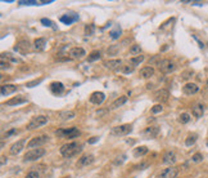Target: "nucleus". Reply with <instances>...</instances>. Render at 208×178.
<instances>
[{
    "mask_svg": "<svg viewBox=\"0 0 208 178\" xmlns=\"http://www.w3.org/2000/svg\"><path fill=\"white\" fill-rule=\"evenodd\" d=\"M76 116V114L75 111H62L59 112V119L63 120V122H66V120H71V119H73Z\"/></svg>",
    "mask_w": 208,
    "mask_h": 178,
    "instance_id": "a878e982",
    "label": "nucleus"
},
{
    "mask_svg": "<svg viewBox=\"0 0 208 178\" xmlns=\"http://www.w3.org/2000/svg\"><path fill=\"white\" fill-rule=\"evenodd\" d=\"M148 152V148L145 146H140L138 148H135L134 150V156L135 158H139V156H143V155H145Z\"/></svg>",
    "mask_w": 208,
    "mask_h": 178,
    "instance_id": "cd10ccee",
    "label": "nucleus"
},
{
    "mask_svg": "<svg viewBox=\"0 0 208 178\" xmlns=\"http://www.w3.org/2000/svg\"><path fill=\"white\" fill-rule=\"evenodd\" d=\"M193 75H194V72H193V71H186V72H182V74H181V79H182V80L190 79Z\"/></svg>",
    "mask_w": 208,
    "mask_h": 178,
    "instance_id": "a19ab883",
    "label": "nucleus"
},
{
    "mask_svg": "<svg viewBox=\"0 0 208 178\" xmlns=\"http://www.w3.org/2000/svg\"><path fill=\"white\" fill-rule=\"evenodd\" d=\"M48 123V118L44 115H39V116H33L30 123L27 124V129L28 130H32V129H36V128H40L42 125H45Z\"/></svg>",
    "mask_w": 208,
    "mask_h": 178,
    "instance_id": "7ed1b4c3",
    "label": "nucleus"
},
{
    "mask_svg": "<svg viewBox=\"0 0 208 178\" xmlns=\"http://www.w3.org/2000/svg\"><path fill=\"white\" fill-rule=\"evenodd\" d=\"M9 66H10V63H9V62H5V60L2 58V68H3V70L9 68Z\"/></svg>",
    "mask_w": 208,
    "mask_h": 178,
    "instance_id": "c03bdc74",
    "label": "nucleus"
},
{
    "mask_svg": "<svg viewBox=\"0 0 208 178\" xmlns=\"http://www.w3.org/2000/svg\"><path fill=\"white\" fill-rule=\"evenodd\" d=\"M27 102V98L23 97V96H17V97H13L9 101H6L5 105L6 106H16V105H22V103H26Z\"/></svg>",
    "mask_w": 208,
    "mask_h": 178,
    "instance_id": "a211bd4d",
    "label": "nucleus"
},
{
    "mask_svg": "<svg viewBox=\"0 0 208 178\" xmlns=\"http://www.w3.org/2000/svg\"><path fill=\"white\" fill-rule=\"evenodd\" d=\"M94 161V156L92 155H84L81 159H78V161H77V168H84V167H88V165H90L91 163Z\"/></svg>",
    "mask_w": 208,
    "mask_h": 178,
    "instance_id": "4468645a",
    "label": "nucleus"
},
{
    "mask_svg": "<svg viewBox=\"0 0 208 178\" xmlns=\"http://www.w3.org/2000/svg\"><path fill=\"white\" fill-rule=\"evenodd\" d=\"M16 132H17L16 129H12V130H9L8 133H6V134H5V137H9V136H12V134H14V133H16Z\"/></svg>",
    "mask_w": 208,
    "mask_h": 178,
    "instance_id": "8fccbe9b",
    "label": "nucleus"
},
{
    "mask_svg": "<svg viewBox=\"0 0 208 178\" xmlns=\"http://www.w3.org/2000/svg\"><path fill=\"white\" fill-rule=\"evenodd\" d=\"M157 66H158V70L163 74H170L176 68L175 62H172L171 60H162L157 63Z\"/></svg>",
    "mask_w": 208,
    "mask_h": 178,
    "instance_id": "39448f33",
    "label": "nucleus"
},
{
    "mask_svg": "<svg viewBox=\"0 0 208 178\" xmlns=\"http://www.w3.org/2000/svg\"><path fill=\"white\" fill-rule=\"evenodd\" d=\"M191 112L195 118H202L203 114H204V106L202 103H195L191 107Z\"/></svg>",
    "mask_w": 208,
    "mask_h": 178,
    "instance_id": "aec40b11",
    "label": "nucleus"
},
{
    "mask_svg": "<svg viewBox=\"0 0 208 178\" xmlns=\"http://www.w3.org/2000/svg\"><path fill=\"white\" fill-rule=\"evenodd\" d=\"M104 99H105V94L103 92H94V93L90 96V102L94 105H102Z\"/></svg>",
    "mask_w": 208,
    "mask_h": 178,
    "instance_id": "f8f14e48",
    "label": "nucleus"
},
{
    "mask_svg": "<svg viewBox=\"0 0 208 178\" xmlns=\"http://www.w3.org/2000/svg\"><path fill=\"white\" fill-rule=\"evenodd\" d=\"M41 83V79L40 80H33V81H31V83H27V87H33V85H37V84H40Z\"/></svg>",
    "mask_w": 208,
    "mask_h": 178,
    "instance_id": "a18cd8bd",
    "label": "nucleus"
},
{
    "mask_svg": "<svg viewBox=\"0 0 208 178\" xmlns=\"http://www.w3.org/2000/svg\"><path fill=\"white\" fill-rule=\"evenodd\" d=\"M17 90V87L16 85H13V84H4L3 87H2V96H9L12 93H14V92Z\"/></svg>",
    "mask_w": 208,
    "mask_h": 178,
    "instance_id": "5701e85b",
    "label": "nucleus"
},
{
    "mask_svg": "<svg viewBox=\"0 0 208 178\" xmlns=\"http://www.w3.org/2000/svg\"><path fill=\"white\" fill-rule=\"evenodd\" d=\"M25 178H40V174H39V172H36V170H31L30 173H27V176Z\"/></svg>",
    "mask_w": 208,
    "mask_h": 178,
    "instance_id": "58836bf2",
    "label": "nucleus"
},
{
    "mask_svg": "<svg viewBox=\"0 0 208 178\" xmlns=\"http://www.w3.org/2000/svg\"><path fill=\"white\" fill-rule=\"evenodd\" d=\"M45 45H46V40L44 38H39L33 41V47L36 51H42V49L45 48Z\"/></svg>",
    "mask_w": 208,
    "mask_h": 178,
    "instance_id": "bb28decb",
    "label": "nucleus"
},
{
    "mask_svg": "<svg viewBox=\"0 0 208 178\" xmlns=\"http://www.w3.org/2000/svg\"><path fill=\"white\" fill-rule=\"evenodd\" d=\"M2 58H8V60L12 61V62H18V60L14 58V57H12L10 53H2Z\"/></svg>",
    "mask_w": 208,
    "mask_h": 178,
    "instance_id": "ea45409f",
    "label": "nucleus"
},
{
    "mask_svg": "<svg viewBox=\"0 0 208 178\" xmlns=\"http://www.w3.org/2000/svg\"><path fill=\"white\" fill-rule=\"evenodd\" d=\"M78 19V14H75V13H67L64 14V16L61 17V22L64 23V25H71L72 22Z\"/></svg>",
    "mask_w": 208,
    "mask_h": 178,
    "instance_id": "dca6fc26",
    "label": "nucleus"
},
{
    "mask_svg": "<svg viewBox=\"0 0 208 178\" xmlns=\"http://www.w3.org/2000/svg\"><path fill=\"white\" fill-rule=\"evenodd\" d=\"M191 160L194 161V163H200V161L203 160V155L200 154V152H197V154H194V155L191 156Z\"/></svg>",
    "mask_w": 208,
    "mask_h": 178,
    "instance_id": "f704fd0d",
    "label": "nucleus"
},
{
    "mask_svg": "<svg viewBox=\"0 0 208 178\" xmlns=\"http://www.w3.org/2000/svg\"><path fill=\"white\" fill-rule=\"evenodd\" d=\"M134 71V66H128V65H126V66H122L121 67V72H124V74H131Z\"/></svg>",
    "mask_w": 208,
    "mask_h": 178,
    "instance_id": "c9c22d12",
    "label": "nucleus"
},
{
    "mask_svg": "<svg viewBox=\"0 0 208 178\" xmlns=\"http://www.w3.org/2000/svg\"><path fill=\"white\" fill-rule=\"evenodd\" d=\"M25 143H26L25 139H19L18 142H16V143H13V145L10 146V150H9L10 155H17V154H19L21 151L23 150Z\"/></svg>",
    "mask_w": 208,
    "mask_h": 178,
    "instance_id": "ddd939ff",
    "label": "nucleus"
},
{
    "mask_svg": "<svg viewBox=\"0 0 208 178\" xmlns=\"http://www.w3.org/2000/svg\"><path fill=\"white\" fill-rule=\"evenodd\" d=\"M30 49H31V44L28 40H21L14 45V51L19 54H26L27 52H30Z\"/></svg>",
    "mask_w": 208,
    "mask_h": 178,
    "instance_id": "6e6552de",
    "label": "nucleus"
},
{
    "mask_svg": "<svg viewBox=\"0 0 208 178\" xmlns=\"http://www.w3.org/2000/svg\"><path fill=\"white\" fill-rule=\"evenodd\" d=\"M158 57H159V56H154L152 60H149V65H150V63H154L157 60H158Z\"/></svg>",
    "mask_w": 208,
    "mask_h": 178,
    "instance_id": "09e8293b",
    "label": "nucleus"
},
{
    "mask_svg": "<svg viewBox=\"0 0 208 178\" xmlns=\"http://www.w3.org/2000/svg\"><path fill=\"white\" fill-rule=\"evenodd\" d=\"M85 54H86V52H85L84 48L76 47V48H72V49L69 51V56L72 57V58H82Z\"/></svg>",
    "mask_w": 208,
    "mask_h": 178,
    "instance_id": "412c9836",
    "label": "nucleus"
},
{
    "mask_svg": "<svg viewBox=\"0 0 208 178\" xmlns=\"http://www.w3.org/2000/svg\"><path fill=\"white\" fill-rule=\"evenodd\" d=\"M99 58H100V52L94 51V52H91V53L89 54L88 61H89V62H92V61H96V60H99Z\"/></svg>",
    "mask_w": 208,
    "mask_h": 178,
    "instance_id": "2f4dec72",
    "label": "nucleus"
},
{
    "mask_svg": "<svg viewBox=\"0 0 208 178\" xmlns=\"http://www.w3.org/2000/svg\"><path fill=\"white\" fill-rule=\"evenodd\" d=\"M206 87H207V89H208V80H207V83H206Z\"/></svg>",
    "mask_w": 208,
    "mask_h": 178,
    "instance_id": "603ef678",
    "label": "nucleus"
},
{
    "mask_svg": "<svg viewBox=\"0 0 208 178\" xmlns=\"http://www.w3.org/2000/svg\"><path fill=\"white\" fill-rule=\"evenodd\" d=\"M163 111V107H162V105H155L152 107V112L153 114H158V112H162Z\"/></svg>",
    "mask_w": 208,
    "mask_h": 178,
    "instance_id": "79ce46f5",
    "label": "nucleus"
},
{
    "mask_svg": "<svg viewBox=\"0 0 208 178\" xmlns=\"http://www.w3.org/2000/svg\"><path fill=\"white\" fill-rule=\"evenodd\" d=\"M195 141H197V134H190V136H188V138L185 139V145L186 146H193L195 143Z\"/></svg>",
    "mask_w": 208,
    "mask_h": 178,
    "instance_id": "c756f323",
    "label": "nucleus"
},
{
    "mask_svg": "<svg viewBox=\"0 0 208 178\" xmlns=\"http://www.w3.org/2000/svg\"><path fill=\"white\" fill-rule=\"evenodd\" d=\"M18 4H21V5H33V4H39V2H32V0H28V2H18Z\"/></svg>",
    "mask_w": 208,
    "mask_h": 178,
    "instance_id": "37998d69",
    "label": "nucleus"
},
{
    "mask_svg": "<svg viewBox=\"0 0 208 178\" xmlns=\"http://www.w3.org/2000/svg\"><path fill=\"white\" fill-rule=\"evenodd\" d=\"M132 130V126L130 124H122V125H118V126H114L113 129H112V134L113 136H126V134H128Z\"/></svg>",
    "mask_w": 208,
    "mask_h": 178,
    "instance_id": "0eeeda50",
    "label": "nucleus"
},
{
    "mask_svg": "<svg viewBox=\"0 0 208 178\" xmlns=\"http://www.w3.org/2000/svg\"><path fill=\"white\" fill-rule=\"evenodd\" d=\"M49 141V137L48 136H39V137H33L30 142H28V145H27V147L28 148H39V147H41L42 145H45L46 142Z\"/></svg>",
    "mask_w": 208,
    "mask_h": 178,
    "instance_id": "423d86ee",
    "label": "nucleus"
},
{
    "mask_svg": "<svg viewBox=\"0 0 208 178\" xmlns=\"http://www.w3.org/2000/svg\"><path fill=\"white\" fill-rule=\"evenodd\" d=\"M49 89H50V92H52L53 94L59 96V94H62L63 92H64V85L62 83H59V81H53L52 84H50Z\"/></svg>",
    "mask_w": 208,
    "mask_h": 178,
    "instance_id": "9b49d317",
    "label": "nucleus"
},
{
    "mask_svg": "<svg viewBox=\"0 0 208 178\" xmlns=\"http://www.w3.org/2000/svg\"><path fill=\"white\" fill-rule=\"evenodd\" d=\"M182 90H184V93H185V94L191 96V94H195V93H198L199 87H198L197 84H194V83H188V84H185V85H184Z\"/></svg>",
    "mask_w": 208,
    "mask_h": 178,
    "instance_id": "2eb2a0df",
    "label": "nucleus"
},
{
    "mask_svg": "<svg viewBox=\"0 0 208 178\" xmlns=\"http://www.w3.org/2000/svg\"><path fill=\"white\" fill-rule=\"evenodd\" d=\"M207 146H208V141H207Z\"/></svg>",
    "mask_w": 208,
    "mask_h": 178,
    "instance_id": "864d4df0",
    "label": "nucleus"
},
{
    "mask_svg": "<svg viewBox=\"0 0 208 178\" xmlns=\"http://www.w3.org/2000/svg\"><path fill=\"white\" fill-rule=\"evenodd\" d=\"M158 133H159V128L158 126H149L144 132H143V136H145L148 138H154V137L158 136Z\"/></svg>",
    "mask_w": 208,
    "mask_h": 178,
    "instance_id": "f3484780",
    "label": "nucleus"
},
{
    "mask_svg": "<svg viewBox=\"0 0 208 178\" xmlns=\"http://www.w3.org/2000/svg\"><path fill=\"white\" fill-rule=\"evenodd\" d=\"M98 137H92V138H90L89 139V143H95V142H98Z\"/></svg>",
    "mask_w": 208,
    "mask_h": 178,
    "instance_id": "de8ad7c7",
    "label": "nucleus"
},
{
    "mask_svg": "<svg viewBox=\"0 0 208 178\" xmlns=\"http://www.w3.org/2000/svg\"><path fill=\"white\" fill-rule=\"evenodd\" d=\"M0 159H2V165H4V164H5V159H6V158H5V156H2Z\"/></svg>",
    "mask_w": 208,
    "mask_h": 178,
    "instance_id": "3c124183",
    "label": "nucleus"
},
{
    "mask_svg": "<svg viewBox=\"0 0 208 178\" xmlns=\"http://www.w3.org/2000/svg\"><path fill=\"white\" fill-rule=\"evenodd\" d=\"M127 102V97L126 96H122V97H120V98H117L116 101H114L112 105H111V110H114V109H118V107H121L122 105H125Z\"/></svg>",
    "mask_w": 208,
    "mask_h": 178,
    "instance_id": "393cba45",
    "label": "nucleus"
},
{
    "mask_svg": "<svg viewBox=\"0 0 208 178\" xmlns=\"http://www.w3.org/2000/svg\"><path fill=\"white\" fill-rule=\"evenodd\" d=\"M81 150L82 147L77 142H69V143H66L61 147V154L64 158H72V156L77 155L78 152H81Z\"/></svg>",
    "mask_w": 208,
    "mask_h": 178,
    "instance_id": "f257e3e1",
    "label": "nucleus"
},
{
    "mask_svg": "<svg viewBox=\"0 0 208 178\" xmlns=\"http://www.w3.org/2000/svg\"><path fill=\"white\" fill-rule=\"evenodd\" d=\"M104 66L109 70H118L120 66H122V61L121 60H109L104 62Z\"/></svg>",
    "mask_w": 208,
    "mask_h": 178,
    "instance_id": "6ab92c4d",
    "label": "nucleus"
},
{
    "mask_svg": "<svg viewBox=\"0 0 208 178\" xmlns=\"http://www.w3.org/2000/svg\"><path fill=\"white\" fill-rule=\"evenodd\" d=\"M121 32H122V31H121V28L118 27L117 30L111 31V34H109V35H111V38H112V39H118V38H120V35H121Z\"/></svg>",
    "mask_w": 208,
    "mask_h": 178,
    "instance_id": "e433bc0d",
    "label": "nucleus"
},
{
    "mask_svg": "<svg viewBox=\"0 0 208 178\" xmlns=\"http://www.w3.org/2000/svg\"><path fill=\"white\" fill-rule=\"evenodd\" d=\"M154 75V68L152 66H147V67H143L140 70V76L143 79H149Z\"/></svg>",
    "mask_w": 208,
    "mask_h": 178,
    "instance_id": "4be33fe9",
    "label": "nucleus"
},
{
    "mask_svg": "<svg viewBox=\"0 0 208 178\" xmlns=\"http://www.w3.org/2000/svg\"><path fill=\"white\" fill-rule=\"evenodd\" d=\"M179 174V169L176 167H168L159 174V178H176Z\"/></svg>",
    "mask_w": 208,
    "mask_h": 178,
    "instance_id": "9d476101",
    "label": "nucleus"
},
{
    "mask_svg": "<svg viewBox=\"0 0 208 178\" xmlns=\"http://www.w3.org/2000/svg\"><path fill=\"white\" fill-rule=\"evenodd\" d=\"M179 122H180L181 124H186V123H189V122H190V115H189V114H186V112L181 114V115L179 116Z\"/></svg>",
    "mask_w": 208,
    "mask_h": 178,
    "instance_id": "7c9ffc66",
    "label": "nucleus"
},
{
    "mask_svg": "<svg viewBox=\"0 0 208 178\" xmlns=\"http://www.w3.org/2000/svg\"><path fill=\"white\" fill-rule=\"evenodd\" d=\"M44 154H45L44 148H41V147H39V148H32V150L27 151V152L25 154L23 160H25V161H35V160L40 159Z\"/></svg>",
    "mask_w": 208,
    "mask_h": 178,
    "instance_id": "20e7f679",
    "label": "nucleus"
},
{
    "mask_svg": "<svg viewBox=\"0 0 208 178\" xmlns=\"http://www.w3.org/2000/svg\"><path fill=\"white\" fill-rule=\"evenodd\" d=\"M41 23L44 25V26H48V27H53V28H55L54 23H53L50 19H48V18H42V19H41Z\"/></svg>",
    "mask_w": 208,
    "mask_h": 178,
    "instance_id": "4c0bfd02",
    "label": "nucleus"
},
{
    "mask_svg": "<svg viewBox=\"0 0 208 178\" xmlns=\"http://www.w3.org/2000/svg\"><path fill=\"white\" fill-rule=\"evenodd\" d=\"M95 31V26L94 25H86L85 27V35H88V36H90V35H92Z\"/></svg>",
    "mask_w": 208,
    "mask_h": 178,
    "instance_id": "473e14b6",
    "label": "nucleus"
},
{
    "mask_svg": "<svg viewBox=\"0 0 208 178\" xmlns=\"http://www.w3.org/2000/svg\"><path fill=\"white\" fill-rule=\"evenodd\" d=\"M175 161H176V155L172 151H168V152L164 154L163 160H162L163 164H174Z\"/></svg>",
    "mask_w": 208,
    "mask_h": 178,
    "instance_id": "b1692460",
    "label": "nucleus"
},
{
    "mask_svg": "<svg viewBox=\"0 0 208 178\" xmlns=\"http://www.w3.org/2000/svg\"><path fill=\"white\" fill-rule=\"evenodd\" d=\"M118 45H116V47H114V48H112V49H108V53H116L117 51H118Z\"/></svg>",
    "mask_w": 208,
    "mask_h": 178,
    "instance_id": "49530a36",
    "label": "nucleus"
},
{
    "mask_svg": "<svg viewBox=\"0 0 208 178\" xmlns=\"http://www.w3.org/2000/svg\"><path fill=\"white\" fill-rule=\"evenodd\" d=\"M55 134L58 137H61V138H77L81 134V132L78 130L76 126H72V128H68V129H59V130H57Z\"/></svg>",
    "mask_w": 208,
    "mask_h": 178,
    "instance_id": "f03ea898",
    "label": "nucleus"
},
{
    "mask_svg": "<svg viewBox=\"0 0 208 178\" xmlns=\"http://www.w3.org/2000/svg\"><path fill=\"white\" fill-rule=\"evenodd\" d=\"M144 61V56H136V57H132V58L130 60V62H131V65L132 66H138V65H140V63Z\"/></svg>",
    "mask_w": 208,
    "mask_h": 178,
    "instance_id": "c85d7f7f",
    "label": "nucleus"
},
{
    "mask_svg": "<svg viewBox=\"0 0 208 178\" xmlns=\"http://www.w3.org/2000/svg\"><path fill=\"white\" fill-rule=\"evenodd\" d=\"M153 97H154V99L157 102H167L168 97H170V93H168V90H166V89H158V90L154 92Z\"/></svg>",
    "mask_w": 208,
    "mask_h": 178,
    "instance_id": "1a4fd4ad",
    "label": "nucleus"
},
{
    "mask_svg": "<svg viewBox=\"0 0 208 178\" xmlns=\"http://www.w3.org/2000/svg\"><path fill=\"white\" fill-rule=\"evenodd\" d=\"M64 178H69V177H64Z\"/></svg>",
    "mask_w": 208,
    "mask_h": 178,
    "instance_id": "5fc2aeb1",
    "label": "nucleus"
},
{
    "mask_svg": "<svg viewBox=\"0 0 208 178\" xmlns=\"http://www.w3.org/2000/svg\"><path fill=\"white\" fill-rule=\"evenodd\" d=\"M140 52H141V49H140V45H132L131 48H130V53L132 54V56H140Z\"/></svg>",
    "mask_w": 208,
    "mask_h": 178,
    "instance_id": "72a5a7b5",
    "label": "nucleus"
}]
</instances>
